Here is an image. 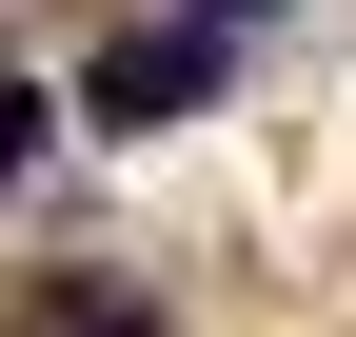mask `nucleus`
I'll return each mask as SVG.
<instances>
[{
    "instance_id": "nucleus-2",
    "label": "nucleus",
    "mask_w": 356,
    "mask_h": 337,
    "mask_svg": "<svg viewBox=\"0 0 356 337\" xmlns=\"http://www.w3.org/2000/svg\"><path fill=\"white\" fill-rule=\"evenodd\" d=\"M198 20H257V0H198Z\"/></svg>"
},
{
    "instance_id": "nucleus-1",
    "label": "nucleus",
    "mask_w": 356,
    "mask_h": 337,
    "mask_svg": "<svg viewBox=\"0 0 356 337\" xmlns=\"http://www.w3.org/2000/svg\"><path fill=\"white\" fill-rule=\"evenodd\" d=\"M79 100H99L119 139H159V119H198V100H218V40H198V20H139L99 79H79Z\"/></svg>"
}]
</instances>
